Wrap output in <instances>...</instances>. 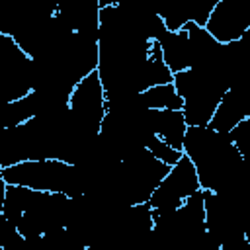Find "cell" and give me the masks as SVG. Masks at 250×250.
<instances>
[{
	"label": "cell",
	"instance_id": "8fae6325",
	"mask_svg": "<svg viewBox=\"0 0 250 250\" xmlns=\"http://www.w3.org/2000/svg\"><path fill=\"white\" fill-rule=\"evenodd\" d=\"M150 250H188L186 234L180 225L178 213H154L152 211V236Z\"/></svg>",
	"mask_w": 250,
	"mask_h": 250
},
{
	"label": "cell",
	"instance_id": "277c9868",
	"mask_svg": "<svg viewBox=\"0 0 250 250\" xmlns=\"http://www.w3.org/2000/svg\"><path fill=\"white\" fill-rule=\"evenodd\" d=\"M31 92V59L16 41L0 33V104L16 102Z\"/></svg>",
	"mask_w": 250,
	"mask_h": 250
},
{
	"label": "cell",
	"instance_id": "9c48e42d",
	"mask_svg": "<svg viewBox=\"0 0 250 250\" xmlns=\"http://www.w3.org/2000/svg\"><path fill=\"white\" fill-rule=\"evenodd\" d=\"M248 117H250V90L229 88L221 98L207 127L219 133H229Z\"/></svg>",
	"mask_w": 250,
	"mask_h": 250
},
{
	"label": "cell",
	"instance_id": "2e32d148",
	"mask_svg": "<svg viewBox=\"0 0 250 250\" xmlns=\"http://www.w3.org/2000/svg\"><path fill=\"white\" fill-rule=\"evenodd\" d=\"M145 148H146L156 160H160V162L166 164V166H174V164L182 158V152H180V150H174L172 146H168L166 143H162L158 137H150V139L146 141Z\"/></svg>",
	"mask_w": 250,
	"mask_h": 250
},
{
	"label": "cell",
	"instance_id": "7a4b0ae2",
	"mask_svg": "<svg viewBox=\"0 0 250 250\" xmlns=\"http://www.w3.org/2000/svg\"><path fill=\"white\" fill-rule=\"evenodd\" d=\"M172 86L182 98V113L188 127L209 125L221 98L230 88L229 76L223 70H182L172 76Z\"/></svg>",
	"mask_w": 250,
	"mask_h": 250
},
{
	"label": "cell",
	"instance_id": "9a60e30c",
	"mask_svg": "<svg viewBox=\"0 0 250 250\" xmlns=\"http://www.w3.org/2000/svg\"><path fill=\"white\" fill-rule=\"evenodd\" d=\"M31 117H35V115H33V109H31L27 96L21 100H16V102L0 104V131L21 125L23 121H27Z\"/></svg>",
	"mask_w": 250,
	"mask_h": 250
},
{
	"label": "cell",
	"instance_id": "e0dca14e",
	"mask_svg": "<svg viewBox=\"0 0 250 250\" xmlns=\"http://www.w3.org/2000/svg\"><path fill=\"white\" fill-rule=\"evenodd\" d=\"M6 182L2 180V176H0V221H2V211H4V199H6Z\"/></svg>",
	"mask_w": 250,
	"mask_h": 250
},
{
	"label": "cell",
	"instance_id": "ba28073f",
	"mask_svg": "<svg viewBox=\"0 0 250 250\" xmlns=\"http://www.w3.org/2000/svg\"><path fill=\"white\" fill-rule=\"evenodd\" d=\"M55 14L72 31L98 41V35H100V6H98V0L57 2Z\"/></svg>",
	"mask_w": 250,
	"mask_h": 250
},
{
	"label": "cell",
	"instance_id": "5bb4252c",
	"mask_svg": "<svg viewBox=\"0 0 250 250\" xmlns=\"http://www.w3.org/2000/svg\"><path fill=\"white\" fill-rule=\"evenodd\" d=\"M141 102L146 109H174L182 111V98L178 96L176 88L170 84L152 86L145 92H141Z\"/></svg>",
	"mask_w": 250,
	"mask_h": 250
},
{
	"label": "cell",
	"instance_id": "3957f363",
	"mask_svg": "<svg viewBox=\"0 0 250 250\" xmlns=\"http://www.w3.org/2000/svg\"><path fill=\"white\" fill-rule=\"evenodd\" d=\"M0 176L8 186H21L33 191L64 193L68 197L84 195L86 180L76 164L62 160H29L8 168H0Z\"/></svg>",
	"mask_w": 250,
	"mask_h": 250
},
{
	"label": "cell",
	"instance_id": "ac0fdd59",
	"mask_svg": "<svg viewBox=\"0 0 250 250\" xmlns=\"http://www.w3.org/2000/svg\"><path fill=\"white\" fill-rule=\"evenodd\" d=\"M86 250H104V248H102L100 244H92V246H88Z\"/></svg>",
	"mask_w": 250,
	"mask_h": 250
},
{
	"label": "cell",
	"instance_id": "4fadbf2b",
	"mask_svg": "<svg viewBox=\"0 0 250 250\" xmlns=\"http://www.w3.org/2000/svg\"><path fill=\"white\" fill-rule=\"evenodd\" d=\"M188 131L184 113L178 109H158L156 111V137L166 143L168 146H172L174 150L182 152V143H184V135Z\"/></svg>",
	"mask_w": 250,
	"mask_h": 250
},
{
	"label": "cell",
	"instance_id": "8992f818",
	"mask_svg": "<svg viewBox=\"0 0 250 250\" xmlns=\"http://www.w3.org/2000/svg\"><path fill=\"white\" fill-rule=\"evenodd\" d=\"M68 107L86 133L94 137L100 133V125L105 115V94L96 70L76 84L70 94Z\"/></svg>",
	"mask_w": 250,
	"mask_h": 250
},
{
	"label": "cell",
	"instance_id": "30bf717a",
	"mask_svg": "<svg viewBox=\"0 0 250 250\" xmlns=\"http://www.w3.org/2000/svg\"><path fill=\"white\" fill-rule=\"evenodd\" d=\"M217 0H182L162 12H158L160 20L164 21L168 31H180L188 23H195L199 27L205 25L211 10L215 8Z\"/></svg>",
	"mask_w": 250,
	"mask_h": 250
},
{
	"label": "cell",
	"instance_id": "5b68a950",
	"mask_svg": "<svg viewBox=\"0 0 250 250\" xmlns=\"http://www.w3.org/2000/svg\"><path fill=\"white\" fill-rule=\"evenodd\" d=\"M195 191H199L195 168L189 162V158L186 154H182V158L174 166H170L168 174L162 178L158 188L152 191V195L148 199V207L154 213L174 211Z\"/></svg>",
	"mask_w": 250,
	"mask_h": 250
},
{
	"label": "cell",
	"instance_id": "52a82bcc",
	"mask_svg": "<svg viewBox=\"0 0 250 250\" xmlns=\"http://www.w3.org/2000/svg\"><path fill=\"white\" fill-rule=\"evenodd\" d=\"M203 29L221 45L234 43L250 29V16L246 8L234 0H217Z\"/></svg>",
	"mask_w": 250,
	"mask_h": 250
},
{
	"label": "cell",
	"instance_id": "6da1fadb",
	"mask_svg": "<svg viewBox=\"0 0 250 250\" xmlns=\"http://www.w3.org/2000/svg\"><path fill=\"white\" fill-rule=\"evenodd\" d=\"M182 154L195 168L199 189L213 193H236L250 186V164L242 160L227 133L211 127H188Z\"/></svg>",
	"mask_w": 250,
	"mask_h": 250
},
{
	"label": "cell",
	"instance_id": "7c38bea8",
	"mask_svg": "<svg viewBox=\"0 0 250 250\" xmlns=\"http://www.w3.org/2000/svg\"><path fill=\"white\" fill-rule=\"evenodd\" d=\"M156 43L160 47L162 61L172 74L189 68V41L186 27L180 31H166Z\"/></svg>",
	"mask_w": 250,
	"mask_h": 250
}]
</instances>
